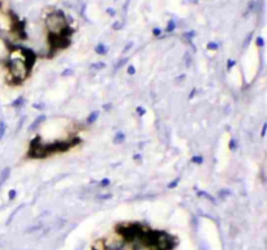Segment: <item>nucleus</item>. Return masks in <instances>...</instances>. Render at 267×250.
I'll use <instances>...</instances> for the list:
<instances>
[{
	"label": "nucleus",
	"instance_id": "4",
	"mask_svg": "<svg viewBox=\"0 0 267 250\" xmlns=\"http://www.w3.org/2000/svg\"><path fill=\"white\" fill-rule=\"evenodd\" d=\"M175 21H170V22H168V26H167V29H165V31H167V33H171V31L173 30V29H175Z\"/></svg>",
	"mask_w": 267,
	"mask_h": 250
},
{
	"label": "nucleus",
	"instance_id": "2",
	"mask_svg": "<svg viewBox=\"0 0 267 250\" xmlns=\"http://www.w3.org/2000/svg\"><path fill=\"white\" fill-rule=\"evenodd\" d=\"M8 176H9V168H4L3 171H1V173H0V185L8 179Z\"/></svg>",
	"mask_w": 267,
	"mask_h": 250
},
{
	"label": "nucleus",
	"instance_id": "8",
	"mask_svg": "<svg viewBox=\"0 0 267 250\" xmlns=\"http://www.w3.org/2000/svg\"><path fill=\"white\" fill-rule=\"evenodd\" d=\"M14 195H16V192H14V190H11V192H9V198H14Z\"/></svg>",
	"mask_w": 267,
	"mask_h": 250
},
{
	"label": "nucleus",
	"instance_id": "6",
	"mask_svg": "<svg viewBox=\"0 0 267 250\" xmlns=\"http://www.w3.org/2000/svg\"><path fill=\"white\" fill-rule=\"evenodd\" d=\"M207 48H209V49H216L218 48V44L216 43H209V44H207Z\"/></svg>",
	"mask_w": 267,
	"mask_h": 250
},
{
	"label": "nucleus",
	"instance_id": "1",
	"mask_svg": "<svg viewBox=\"0 0 267 250\" xmlns=\"http://www.w3.org/2000/svg\"><path fill=\"white\" fill-rule=\"evenodd\" d=\"M48 35H72V27L63 10H51L45 21Z\"/></svg>",
	"mask_w": 267,
	"mask_h": 250
},
{
	"label": "nucleus",
	"instance_id": "5",
	"mask_svg": "<svg viewBox=\"0 0 267 250\" xmlns=\"http://www.w3.org/2000/svg\"><path fill=\"white\" fill-rule=\"evenodd\" d=\"M4 133H5V124H4V122H0V139L3 138Z\"/></svg>",
	"mask_w": 267,
	"mask_h": 250
},
{
	"label": "nucleus",
	"instance_id": "3",
	"mask_svg": "<svg viewBox=\"0 0 267 250\" xmlns=\"http://www.w3.org/2000/svg\"><path fill=\"white\" fill-rule=\"evenodd\" d=\"M95 51L98 52V54H106V51H107V48H106V46L104 44H98L97 46V48H95Z\"/></svg>",
	"mask_w": 267,
	"mask_h": 250
},
{
	"label": "nucleus",
	"instance_id": "7",
	"mask_svg": "<svg viewBox=\"0 0 267 250\" xmlns=\"http://www.w3.org/2000/svg\"><path fill=\"white\" fill-rule=\"evenodd\" d=\"M152 33H154V35H159L162 31H160V29H154V30H152Z\"/></svg>",
	"mask_w": 267,
	"mask_h": 250
}]
</instances>
